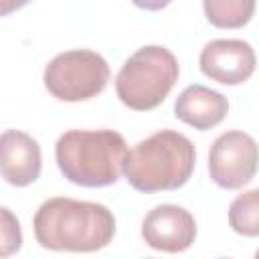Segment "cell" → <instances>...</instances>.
I'll use <instances>...</instances> for the list:
<instances>
[{"label": "cell", "instance_id": "cell-15", "mask_svg": "<svg viewBox=\"0 0 259 259\" xmlns=\"http://www.w3.org/2000/svg\"><path fill=\"white\" fill-rule=\"evenodd\" d=\"M138 8H144V10H162L166 8L172 0H132Z\"/></svg>", "mask_w": 259, "mask_h": 259}, {"label": "cell", "instance_id": "cell-2", "mask_svg": "<svg viewBox=\"0 0 259 259\" xmlns=\"http://www.w3.org/2000/svg\"><path fill=\"white\" fill-rule=\"evenodd\" d=\"M125 156V140L113 130H69L55 144L61 174L85 188L115 184L123 172Z\"/></svg>", "mask_w": 259, "mask_h": 259}, {"label": "cell", "instance_id": "cell-16", "mask_svg": "<svg viewBox=\"0 0 259 259\" xmlns=\"http://www.w3.org/2000/svg\"><path fill=\"white\" fill-rule=\"evenodd\" d=\"M255 257H257V259H259V249H257V253H255Z\"/></svg>", "mask_w": 259, "mask_h": 259}, {"label": "cell", "instance_id": "cell-3", "mask_svg": "<svg viewBox=\"0 0 259 259\" xmlns=\"http://www.w3.org/2000/svg\"><path fill=\"white\" fill-rule=\"evenodd\" d=\"M194 144L174 130H160L138 142L125 156V180L140 192L176 190L194 170Z\"/></svg>", "mask_w": 259, "mask_h": 259}, {"label": "cell", "instance_id": "cell-4", "mask_svg": "<svg viewBox=\"0 0 259 259\" xmlns=\"http://www.w3.org/2000/svg\"><path fill=\"white\" fill-rule=\"evenodd\" d=\"M178 75V61L166 47H142L121 65L115 77V93L125 107L150 111L168 97Z\"/></svg>", "mask_w": 259, "mask_h": 259}, {"label": "cell", "instance_id": "cell-1", "mask_svg": "<svg viewBox=\"0 0 259 259\" xmlns=\"http://www.w3.org/2000/svg\"><path fill=\"white\" fill-rule=\"evenodd\" d=\"M32 229L45 249L91 253L111 243L115 217L105 204L55 196L38 206Z\"/></svg>", "mask_w": 259, "mask_h": 259}, {"label": "cell", "instance_id": "cell-9", "mask_svg": "<svg viewBox=\"0 0 259 259\" xmlns=\"http://www.w3.org/2000/svg\"><path fill=\"white\" fill-rule=\"evenodd\" d=\"M42 156L34 138L18 130H6L0 138L2 178L12 186H28L40 176Z\"/></svg>", "mask_w": 259, "mask_h": 259}, {"label": "cell", "instance_id": "cell-8", "mask_svg": "<svg viewBox=\"0 0 259 259\" xmlns=\"http://www.w3.org/2000/svg\"><path fill=\"white\" fill-rule=\"evenodd\" d=\"M142 239L156 251L180 253L194 243L196 221L182 206L158 204L146 214L142 223Z\"/></svg>", "mask_w": 259, "mask_h": 259}, {"label": "cell", "instance_id": "cell-6", "mask_svg": "<svg viewBox=\"0 0 259 259\" xmlns=\"http://www.w3.org/2000/svg\"><path fill=\"white\" fill-rule=\"evenodd\" d=\"M259 170V146L245 132L221 134L208 152V174L225 190H237L253 180Z\"/></svg>", "mask_w": 259, "mask_h": 259}, {"label": "cell", "instance_id": "cell-12", "mask_svg": "<svg viewBox=\"0 0 259 259\" xmlns=\"http://www.w3.org/2000/svg\"><path fill=\"white\" fill-rule=\"evenodd\" d=\"M229 225L245 237H259V188L239 194L229 206Z\"/></svg>", "mask_w": 259, "mask_h": 259}, {"label": "cell", "instance_id": "cell-5", "mask_svg": "<svg viewBox=\"0 0 259 259\" xmlns=\"http://www.w3.org/2000/svg\"><path fill=\"white\" fill-rule=\"evenodd\" d=\"M42 81L47 91L59 101H87L105 89L109 65L95 51H65L47 65Z\"/></svg>", "mask_w": 259, "mask_h": 259}, {"label": "cell", "instance_id": "cell-14", "mask_svg": "<svg viewBox=\"0 0 259 259\" xmlns=\"http://www.w3.org/2000/svg\"><path fill=\"white\" fill-rule=\"evenodd\" d=\"M28 2H30V0H0V14H2V16H8L10 12H14V10L26 6Z\"/></svg>", "mask_w": 259, "mask_h": 259}, {"label": "cell", "instance_id": "cell-10", "mask_svg": "<svg viewBox=\"0 0 259 259\" xmlns=\"http://www.w3.org/2000/svg\"><path fill=\"white\" fill-rule=\"evenodd\" d=\"M227 97L204 85H188L174 103V115L200 132L219 125L227 117Z\"/></svg>", "mask_w": 259, "mask_h": 259}, {"label": "cell", "instance_id": "cell-11", "mask_svg": "<svg viewBox=\"0 0 259 259\" xmlns=\"http://www.w3.org/2000/svg\"><path fill=\"white\" fill-rule=\"evenodd\" d=\"M257 0H204V16L217 28H241L255 14Z\"/></svg>", "mask_w": 259, "mask_h": 259}, {"label": "cell", "instance_id": "cell-7", "mask_svg": "<svg viewBox=\"0 0 259 259\" xmlns=\"http://www.w3.org/2000/svg\"><path fill=\"white\" fill-rule=\"evenodd\" d=\"M200 71L223 85L245 83L257 67L255 51L241 38H217L204 45L198 59Z\"/></svg>", "mask_w": 259, "mask_h": 259}, {"label": "cell", "instance_id": "cell-13", "mask_svg": "<svg viewBox=\"0 0 259 259\" xmlns=\"http://www.w3.org/2000/svg\"><path fill=\"white\" fill-rule=\"evenodd\" d=\"M22 245V233L18 221L12 217V212L4 206L2 208V243H0V255L8 257L14 251H18Z\"/></svg>", "mask_w": 259, "mask_h": 259}]
</instances>
